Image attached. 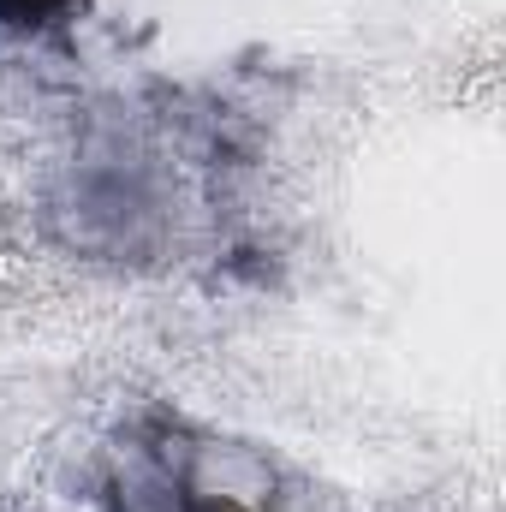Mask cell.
I'll list each match as a JSON object with an SVG mask.
<instances>
[{"instance_id":"6da1fadb","label":"cell","mask_w":506,"mask_h":512,"mask_svg":"<svg viewBox=\"0 0 506 512\" xmlns=\"http://www.w3.org/2000/svg\"><path fill=\"white\" fill-rule=\"evenodd\" d=\"M268 477L251 453L209 441V435H185L155 429L143 447H131L120 471L102 489L108 512H268Z\"/></svg>"},{"instance_id":"7a4b0ae2","label":"cell","mask_w":506,"mask_h":512,"mask_svg":"<svg viewBox=\"0 0 506 512\" xmlns=\"http://www.w3.org/2000/svg\"><path fill=\"white\" fill-rule=\"evenodd\" d=\"M84 0H0V24L6 30H48V24H66Z\"/></svg>"}]
</instances>
